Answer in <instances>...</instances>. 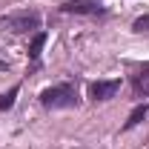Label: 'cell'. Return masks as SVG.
Here are the masks:
<instances>
[{"label": "cell", "instance_id": "1", "mask_svg": "<svg viewBox=\"0 0 149 149\" xmlns=\"http://www.w3.org/2000/svg\"><path fill=\"white\" fill-rule=\"evenodd\" d=\"M40 103L46 109H72L77 103V95L69 83H60V86H49L40 92Z\"/></svg>", "mask_w": 149, "mask_h": 149}, {"label": "cell", "instance_id": "2", "mask_svg": "<svg viewBox=\"0 0 149 149\" xmlns=\"http://www.w3.org/2000/svg\"><path fill=\"white\" fill-rule=\"evenodd\" d=\"M12 32H35L40 29V15L37 12H23V15H12V17L3 20Z\"/></svg>", "mask_w": 149, "mask_h": 149}, {"label": "cell", "instance_id": "3", "mask_svg": "<svg viewBox=\"0 0 149 149\" xmlns=\"http://www.w3.org/2000/svg\"><path fill=\"white\" fill-rule=\"evenodd\" d=\"M118 89H120V80H95L89 86V97L92 100H109L118 95Z\"/></svg>", "mask_w": 149, "mask_h": 149}, {"label": "cell", "instance_id": "4", "mask_svg": "<svg viewBox=\"0 0 149 149\" xmlns=\"http://www.w3.org/2000/svg\"><path fill=\"white\" fill-rule=\"evenodd\" d=\"M63 12H69V15H97L103 9H100V0H72V3L63 6Z\"/></svg>", "mask_w": 149, "mask_h": 149}, {"label": "cell", "instance_id": "5", "mask_svg": "<svg viewBox=\"0 0 149 149\" xmlns=\"http://www.w3.org/2000/svg\"><path fill=\"white\" fill-rule=\"evenodd\" d=\"M135 95L138 97H149V69L135 74Z\"/></svg>", "mask_w": 149, "mask_h": 149}, {"label": "cell", "instance_id": "6", "mask_svg": "<svg viewBox=\"0 0 149 149\" xmlns=\"http://www.w3.org/2000/svg\"><path fill=\"white\" fill-rule=\"evenodd\" d=\"M43 43H46V32H35L32 43H29V55H32V60H37V57H40V52H43Z\"/></svg>", "mask_w": 149, "mask_h": 149}, {"label": "cell", "instance_id": "7", "mask_svg": "<svg viewBox=\"0 0 149 149\" xmlns=\"http://www.w3.org/2000/svg\"><path fill=\"white\" fill-rule=\"evenodd\" d=\"M146 112H149V103H143V106H135L129 115V120H126V129H132V126H138L143 118H146Z\"/></svg>", "mask_w": 149, "mask_h": 149}, {"label": "cell", "instance_id": "8", "mask_svg": "<svg viewBox=\"0 0 149 149\" xmlns=\"http://www.w3.org/2000/svg\"><path fill=\"white\" fill-rule=\"evenodd\" d=\"M17 89H20V86H12V89H9L6 95H0V112H3V109H12V106H15V97H17Z\"/></svg>", "mask_w": 149, "mask_h": 149}, {"label": "cell", "instance_id": "9", "mask_svg": "<svg viewBox=\"0 0 149 149\" xmlns=\"http://www.w3.org/2000/svg\"><path fill=\"white\" fill-rule=\"evenodd\" d=\"M132 29H135V32H149V15H143V17H138L135 23H132Z\"/></svg>", "mask_w": 149, "mask_h": 149}]
</instances>
